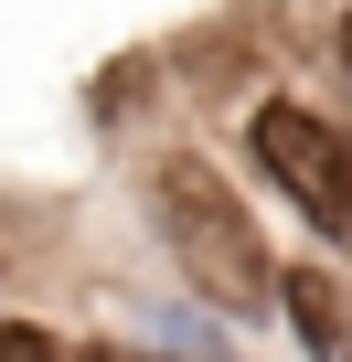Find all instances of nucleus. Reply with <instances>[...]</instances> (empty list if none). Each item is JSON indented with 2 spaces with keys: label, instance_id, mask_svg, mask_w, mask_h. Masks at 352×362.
I'll return each mask as SVG.
<instances>
[{
  "label": "nucleus",
  "instance_id": "obj_4",
  "mask_svg": "<svg viewBox=\"0 0 352 362\" xmlns=\"http://www.w3.org/2000/svg\"><path fill=\"white\" fill-rule=\"evenodd\" d=\"M0 362H75V351H64L43 320H0Z\"/></svg>",
  "mask_w": 352,
  "mask_h": 362
},
{
  "label": "nucleus",
  "instance_id": "obj_6",
  "mask_svg": "<svg viewBox=\"0 0 352 362\" xmlns=\"http://www.w3.org/2000/svg\"><path fill=\"white\" fill-rule=\"evenodd\" d=\"M341 75H352V22H341Z\"/></svg>",
  "mask_w": 352,
  "mask_h": 362
},
{
  "label": "nucleus",
  "instance_id": "obj_2",
  "mask_svg": "<svg viewBox=\"0 0 352 362\" xmlns=\"http://www.w3.org/2000/svg\"><path fill=\"white\" fill-rule=\"evenodd\" d=\"M256 160H267L278 192L320 224V245H341V256H352V139H341L320 107L267 96V107H256Z\"/></svg>",
  "mask_w": 352,
  "mask_h": 362
},
{
  "label": "nucleus",
  "instance_id": "obj_5",
  "mask_svg": "<svg viewBox=\"0 0 352 362\" xmlns=\"http://www.w3.org/2000/svg\"><path fill=\"white\" fill-rule=\"evenodd\" d=\"M75 362H139V351H107V341H96V351H75Z\"/></svg>",
  "mask_w": 352,
  "mask_h": 362
},
{
  "label": "nucleus",
  "instance_id": "obj_1",
  "mask_svg": "<svg viewBox=\"0 0 352 362\" xmlns=\"http://www.w3.org/2000/svg\"><path fill=\"white\" fill-rule=\"evenodd\" d=\"M149 214H160V245L182 256V277L214 298V309H267L288 298V267L267 256V235L246 224V203L225 192V170L203 149H160L149 160Z\"/></svg>",
  "mask_w": 352,
  "mask_h": 362
},
{
  "label": "nucleus",
  "instance_id": "obj_3",
  "mask_svg": "<svg viewBox=\"0 0 352 362\" xmlns=\"http://www.w3.org/2000/svg\"><path fill=\"white\" fill-rule=\"evenodd\" d=\"M288 330H299V351L310 362H352V288L331 277V267H288Z\"/></svg>",
  "mask_w": 352,
  "mask_h": 362
}]
</instances>
